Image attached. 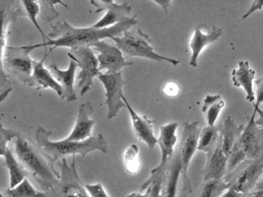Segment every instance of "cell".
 Listing matches in <instances>:
<instances>
[{"label":"cell","instance_id":"obj_8","mask_svg":"<svg viewBox=\"0 0 263 197\" xmlns=\"http://www.w3.org/2000/svg\"><path fill=\"white\" fill-rule=\"evenodd\" d=\"M242 164L238 167L239 169L230 172L225 179L230 184V187L246 197L254 190L262 175L263 155L255 160L247 161V165Z\"/></svg>","mask_w":263,"mask_h":197},{"label":"cell","instance_id":"obj_4","mask_svg":"<svg viewBox=\"0 0 263 197\" xmlns=\"http://www.w3.org/2000/svg\"><path fill=\"white\" fill-rule=\"evenodd\" d=\"M37 48H41L40 44L23 47L6 46L1 50V92L5 91V83H9L8 74L19 82L29 85L34 62L30 57V53Z\"/></svg>","mask_w":263,"mask_h":197},{"label":"cell","instance_id":"obj_13","mask_svg":"<svg viewBox=\"0 0 263 197\" xmlns=\"http://www.w3.org/2000/svg\"><path fill=\"white\" fill-rule=\"evenodd\" d=\"M92 48L98 50L100 54L97 56L99 61V70H107L108 73H117L120 72L123 67L132 66L133 62H127L117 46L109 45L104 41L97 42L92 46Z\"/></svg>","mask_w":263,"mask_h":197},{"label":"cell","instance_id":"obj_31","mask_svg":"<svg viewBox=\"0 0 263 197\" xmlns=\"http://www.w3.org/2000/svg\"><path fill=\"white\" fill-rule=\"evenodd\" d=\"M247 161H249L248 157L238 142L235 145V147L233 148V150L231 151V153L228 157V172H231L235 171L239 166Z\"/></svg>","mask_w":263,"mask_h":197},{"label":"cell","instance_id":"obj_6","mask_svg":"<svg viewBox=\"0 0 263 197\" xmlns=\"http://www.w3.org/2000/svg\"><path fill=\"white\" fill-rule=\"evenodd\" d=\"M59 166L61 170L60 180L46 192L48 197H91L77 172L75 156L71 165L63 158L59 161Z\"/></svg>","mask_w":263,"mask_h":197},{"label":"cell","instance_id":"obj_17","mask_svg":"<svg viewBox=\"0 0 263 197\" xmlns=\"http://www.w3.org/2000/svg\"><path fill=\"white\" fill-rule=\"evenodd\" d=\"M122 98L125 104V108L127 109L132 117V128L134 134L138 138L139 141L144 142L150 150H154L156 144H158V138H156L153 130L154 121L148 119L146 115L138 114L134 111V109L130 106L124 95Z\"/></svg>","mask_w":263,"mask_h":197},{"label":"cell","instance_id":"obj_18","mask_svg":"<svg viewBox=\"0 0 263 197\" xmlns=\"http://www.w3.org/2000/svg\"><path fill=\"white\" fill-rule=\"evenodd\" d=\"M51 51L52 50L49 49V51L45 54V56L40 62L34 61L33 62V74H32L29 86L33 87L36 90L52 89L53 91H55V93L60 96V98L64 100L63 88L55 80L52 73L48 70L44 65V62Z\"/></svg>","mask_w":263,"mask_h":197},{"label":"cell","instance_id":"obj_33","mask_svg":"<svg viewBox=\"0 0 263 197\" xmlns=\"http://www.w3.org/2000/svg\"><path fill=\"white\" fill-rule=\"evenodd\" d=\"M40 3H41V17L45 21H48V22H50L59 17V13L57 12V10L54 8V4H57V3L63 4V2H61L60 0L40 1ZM63 5H65V4H63Z\"/></svg>","mask_w":263,"mask_h":197},{"label":"cell","instance_id":"obj_15","mask_svg":"<svg viewBox=\"0 0 263 197\" xmlns=\"http://www.w3.org/2000/svg\"><path fill=\"white\" fill-rule=\"evenodd\" d=\"M223 35V30L215 26L206 24L197 25L194 28L192 40L190 42V48L192 49V57L190 65L192 67L198 66V58L200 53L206 47L214 44Z\"/></svg>","mask_w":263,"mask_h":197},{"label":"cell","instance_id":"obj_20","mask_svg":"<svg viewBox=\"0 0 263 197\" xmlns=\"http://www.w3.org/2000/svg\"><path fill=\"white\" fill-rule=\"evenodd\" d=\"M255 70L248 61H240L238 67L232 71V81L235 87H240L246 92V98L250 103L255 102L254 82Z\"/></svg>","mask_w":263,"mask_h":197},{"label":"cell","instance_id":"obj_21","mask_svg":"<svg viewBox=\"0 0 263 197\" xmlns=\"http://www.w3.org/2000/svg\"><path fill=\"white\" fill-rule=\"evenodd\" d=\"M77 67H78L77 63L71 60L69 62V66L66 70H61L57 64L49 65V71L52 73L55 80L63 88L64 98L69 103L77 100V95L74 90L75 73H76Z\"/></svg>","mask_w":263,"mask_h":197},{"label":"cell","instance_id":"obj_38","mask_svg":"<svg viewBox=\"0 0 263 197\" xmlns=\"http://www.w3.org/2000/svg\"><path fill=\"white\" fill-rule=\"evenodd\" d=\"M163 92H164V94H166L168 97H175V96H177L179 94L180 88L176 83L170 82V83H167L166 86L164 87Z\"/></svg>","mask_w":263,"mask_h":197},{"label":"cell","instance_id":"obj_23","mask_svg":"<svg viewBox=\"0 0 263 197\" xmlns=\"http://www.w3.org/2000/svg\"><path fill=\"white\" fill-rule=\"evenodd\" d=\"M245 129V125H238L234 119L229 115L222 125L221 131V147L223 152L229 157L231 151L239 142V138Z\"/></svg>","mask_w":263,"mask_h":197},{"label":"cell","instance_id":"obj_44","mask_svg":"<svg viewBox=\"0 0 263 197\" xmlns=\"http://www.w3.org/2000/svg\"><path fill=\"white\" fill-rule=\"evenodd\" d=\"M1 197H4V196H2V195H1Z\"/></svg>","mask_w":263,"mask_h":197},{"label":"cell","instance_id":"obj_14","mask_svg":"<svg viewBox=\"0 0 263 197\" xmlns=\"http://www.w3.org/2000/svg\"><path fill=\"white\" fill-rule=\"evenodd\" d=\"M179 123H170L160 126V135L158 138V144L161 149V163L150 173V175L165 174L167 164L175 154V147L178 142L177 130Z\"/></svg>","mask_w":263,"mask_h":197},{"label":"cell","instance_id":"obj_26","mask_svg":"<svg viewBox=\"0 0 263 197\" xmlns=\"http://www.w3.org/2000/svg\"><path fill=\"white\" fill-rule=\"evenodd\" d=\"M225 108V101L220 95H207L203 100L201 111L208 126H215L216 122Z\"/></svg>","mask_w":263,"mask_h":197},{"label":"cell","instance_id":"obj_16","mask_svg":"<svg viewBox=\"0 0 263 197\" xmlns=\"http://www.w3.org/2000/svg\"><path fill=\"white\" fill-rule=\"evenodd\" d=\"M256 114L257 112L253 111L239 140L249 161L255 160L263 155V129L255 123Z\"/></svg>","mask_w":263,"mask_h":197},{"label":"cell","instance_id":"obj_24","mask_svg":"<svg viewBox=\"0 0 263 197\" xmlns=\"http://www.w3.org/2000/svg\"><path fill=\"white\" fill-rule=\"evenodd\" d=\"M1 157L4 158L5 165L9 172L10 178V185L9 188H15L16 186L23 183L25 180L30 175L29 172L25 169L24 166L16 159L13 155L12 151L7 147L3 152H0Z\"/></svg>","mask_w":263,"mask_h":197},{"label":"cell","instance_id":"obj_27","mask_svg":"<svg viewBox=\"0 0 263 197\" xmlns=\"http://www.w3.org/2000/svg\"><path fill=\"white\" fill-rule=\"evenodd\" d=\"M1 195L4 197H48L46 192H40L30 184L28 179L15 188L1 189Z\"/></svg>","mask_w":263,"mask_h":197},{"label":"cell","instance_id":"obj_32","mask_svg":"<svg viewBox=\"0 0 263 197\" xmlns=\"http://www.w3.org/2000/svg\"><path fill=\"white\" fill-rule=\"evenodd\" d=\"M164 174L150 175L149 179L141 186V190L145 191L150 187V197H162V185Z\"/></svg>","mask_w":263,"mask_h":197},{"label":"cell","instance_id":"obj_5","mask_svg":"<svg viewBox=\"0 0 263 197\" xmlns=\"http://www.w3.org/2000/svg\"><path fill=\"white\" fill-rule=\"evenodd\" d=\"M112 41L124 56H137L155 62H167L174 66L180 64V61L178 60L170 58L156 52L154 48L150 45V37L140 29L134 31L128 30L124 32L122 36L114 37Z\"/></svg>","mask_w":263,"mask_h":197},{"label":"cell","instance_id":"obj_25","mask_svg":"<svg viewBox=\"0 0 263 197\" xmlns=\"http://www.w3.org/2000/svg\"><path fill=\"white\" fill-rule=\"evenodd\" d=\"M221 144V131L218 126H206L201 129L197 151L204 152L207 156L212 154Z\"/></svg>","mask_w":263,"mask_h":197},{"label":"cell","instance_id":"obj_41","mask_svg":"<svg viewBox=\"0 0 263 197\" xmlns=\"http://www.w3.org/2000/svg\"><path fill=\"white\" fill-rule=\"evenodd\" d=\"M126 197H150V187H148L145 192H133L130 193L128 195H126Z\"/></svg>","mask_w":263,"mask_h":197},{"label":"cell","instance_id":"obj_22","mask_svg":"<svg viewBox=\"0 0 263 197\" xmlns=\"http://www.w3.org/2000/svg\"><path fill=\"white\" fill-rule=\"evenodd\" d=\"M227 172L228 157L220 144L212 154L207 156V162L204 168L203 182L224 179Z\"/></svg>","mask_w":263,"mask_h":197},{"label":"cell","instance_id":"obj_29","mask_svg":"<svg viewBox=\"0 0 263 197\" xmlns=\"http://www.w3.org/2000/svg\"><path fill=\"white\" fill-rule=\"evenodd\" d=\"M21 6L24 10V16L29 17V19L31 20V22L34 24L36 27L37 32L41 34V36L43 37L44 44L47 43L48 40V35H46L44 33V31L42 30L41 26L39 24L36 17L37 15H41V3L40 1H36V0H22L20 1Z\"/></svg>","mask_w":263,"mask_h":197},{"label":"cell","instance_id":"obj_11","mask_svg":"<svg viewBox=\"0 0 263 197\" xmlns=\"http://www.w3.org/2000/svg\"><path fill=\"white\" fill-rule=\"evenodd\" d=\"M94 6H96V13L105 10L106 14L99 20L96 24L92 27L95 29H106L112 26L121 23L123 21L129 20L133 9L132 6L126 1H123L121 4L116 3L114 0H101V1H91Z\"/></svg>","mask_w":263,"mask_h":197},{"label":"cell","instance_id":"obj_1","mask_svg":"<svg viewBox=\"0 0 263 197\" xmlns=\"http://www.w3.org/2000/svg\"><path fill=\"white\" fill-rule=\"evenodd\" d=\"M137 24L135 15L129 20L123 21L116 26L106 29H95L92 26L88 28H75L68 24L65 20L58 21L51 25L52 31L48 35V40L45 44H40V47H51V50L57 48L76 49L80 47L92 48L97 42L104 38H114L128 31Z\"/></svg>","mask_w":263,"mask_h":197},{"label":"cell","instance_id":"obj_9","mask_svg":"<svg viewBox=\"0 0 263 197\" xmlns=\"http://www.w3.org/2000/svg\"><path fill=\"white\" fill-rule=\"evenodd\" d=\"M197 122L194 123H184L183 129L181 133V139L179 145V153H180L181 167H182V184L185 188L192 190V184L189 179V167L191 164L195 152L198 147L199 135L201 129L198 126Z\"/></svg>","mask_w":263,"mask_h":197},{"label":"cell","instance_id":"obj_7","mask_svg":"<svg viewBox=\"0 0 263 197\" xmlns=\"http://www.w3.org/2000/svg\"><path fill=\"white\" fill-rule=\"evenodd\" d=\"M68 57L77 63L80 72L77 77L80 95L84 96L94 85V78L101 73L99 70V61L94 50L89 47L73 49L67 53Z\"/></svg>","mask_w":263,"mask_h":197},{"label":"cell","instance_id":"obj_35","mask_svg":"<svg viewBox=\"0 0 263 197\" xmlns=\"http://www.w3.org/2000/svg\"><path fill=\"white\" fill-rule=\"evenodd\" d=\"M255 85V102H254V111L257 112L260 105L263 104V75L254 82Z\"/></svg>","mask_w":263,"mask_h":197},{"label":"cell","instance_id":"obj_30","mask_svg":"<svg viewBox=\"0 0 263 197\" xmlns=\"http://www.w3.org/2000/svg\"><path fill=\"white\" fill-rule=\"evenodd\" d=\"M123 161L125 171L128 173L135 174L140 171L141 163L139 159V148L136 144H132L125 150L123 155Z\"/></svg>","mask_w":263,"mask_h":197},{"label":"cell","instance_id":"obj_2","mask_svg":"<svg viewBox=\"0 0 263 197\" xmlns=\"http://www.w3.org/2000/svg\"><path fill=\"white\" fill-rule=\"evenodd\" d=\"M15 153L25 169L36 180L44 192L58 183L60 174L54 170L53 162L40 147L27 136L19 135L15 138Z\"/></svg>","mask_w":263,"mask_h":197},{"label":"cell","instance_id":"obj_3","mask_svg":"<svg viewBox=\"0 0 263 197\" xmlns=\"http://www.w3.org/2000/svg\"><path fill=\"white\" fill-rule=\"evenodd\" d=\"M51 131L40 126L36 128V144L44 150V152L53 163L65 158L68 155H81L85 157L88 153L100 151L103 154L108 153V143L103 134L92 136L84 141H70L66 138L60 141H51L49 136Z\"/></svg>","mask_w":263,"mask_h":197},{"label":"cell","instance_id":"obj_36","mask_svg":"<svg viewBox=\"0 0 263 197\" xmlns=\"http://www.w3.org/2000/svg\"><path fill=\"white\" fill-rule=\"evenodd\" d=\"M85 187L91 197H109L102 184L85 185Z\"/></svg>","mask_w":263,"mask_h":197},{"label":"cell","instance_id":"obj_34","mask_svg":"<svg viewBox=\"0 0 263 197\" xmlns=\"http://www.w3.org/2000/svg\"><path fill=\"white\" fill-rule=\"evenodd\" d=\"M0 132H1V136H0V152H3L7 148V143L19 135V132H17L13 129L5 128L3 124H1Z\"/></svg>","mask_w":263,"mask_h":197},{"label":"cell","instance_id":"obj_28","mask_svg":"<svg viewBox=\"0 0 263 197\" xmlns=\"http://www.w3.org/2000/svg\"><path fill=\"white\" fill-rule=\"evenodd\" d=\"M230 188L227 180H209L203 182L201 191L198 197H221Z\"/></svg>","mask_w":263,"mask_h":197},{"label":"cell","instance_id":"obj_43","mask_svg":"<svg viewBox=\"0 0 263 197\" xmlns=\"http://www.w3.org/2000/svg\"><path fill=\"white\" fill-rule=\"evenodd\" d=\"M250 197H261V196H259V195H257V194H254V193H252V194H251V196Z\"/></svg>","mask_w":263,"mask_h":197},{"label":"cell","instance_id":"obj_39","mask_svg":"<svg viewBox=\"0 0 263 197\" xmlns=\"http://www.w3.org/2000/svg\"><path fill=\"white\" fill-rule=\"evenodd\" d=\"M253 193H254V194H257V195H259V196H263V172L262 175H261V178H260V180H259V182L257 183V185H256L254 190H253Z\"/></svg>","mask_w":263,"mask_h":197},{"label":"cell","instance_id":"obj_12","mask_svg":"<svg viewBox=\"0 0 263 197\" xmlns=\"http://www.w3.org/2000/svg\"><path fill=\"white\" fill-rule=\"evenodd\" d=\"M192 193L182 184V167L179 151L168 162L162 185V197H189Z\"/></svg>","mask_w":263,"mask_h":197},{"label":"cell","instance_id":"obj_19","mask_svg":"<svg viewBox=\"0 0 263 197\" xmlns=\"http://www.w3.org/2000/svg\"><path fill=\"white\" fill-rule=\"evenodd\" d=\"M94 108L92 103L88 102L81 105L75 125L72 129L71 133L66 137L70 141H84L92 137V129L96 122L90 119V115L93 113Z\"/></svg>","mask_w":263,"mask_h":197},{"label":"cell","instance_id":"obj_10","mask_svg":"<svg viewBox=\"0 0 263 197\" xmlns=\"http://www.w3.org/2000/svg\"><path fill=\"white\" fill-rule=\"evenodd\" d=\"M99 80L105 87L106 90V105L108 107L107 117L111 120L117 116L119 111L125 108L123 102V86L125 81L123 80L122 73H100L98 75Z\"/></svg>","mask_w":263,"mask_h":197},{"label":"cell","instance_id":"obj_37","mask_svg":"<svg viewBox=\"0 0 263 197\" xmlns=\"http://www.w3.org/2000/svg\"><path fill=\"white\" fill-rule=\"evenodd\" d=\"M263 9V0H255V1H252L251 4V7L250 9L248 10V12H246V14L242 16V19L246 20L248 19L251 14H253L258 10H262Z\"/></svg>","mask_w":263,"mask_h":197},{"label":"cell","instance_id":"obj_40","mask_svg":"<svg viewBox=\"0 0 263 197\" xmlns=\"http://www.w3.org/2000/svg\"><path fill=\"white\" fill-rule=\"evenodd\" d=\"M221 197H245L242 194H240L237 190H235L234 188L230 187L227 191H225V193Z\"/></svg>","mask_w":263,"mask_h":197},{"label":"cell","instance_id":"obj_42","mask_svg":"<svg viewBox=\"0 0 263 197\" xmlns=\"http://www.w3.org/2000/svg\"><path fill=\"white\" fill-rule=\"evenodd\" d=\"M257 113H258V119L255 120V123H256L257 126H259L260 128L263 129V110L259 109L257 111Z\"/></svg>","mask_w":263,"mask_h":197}]
</instances>
